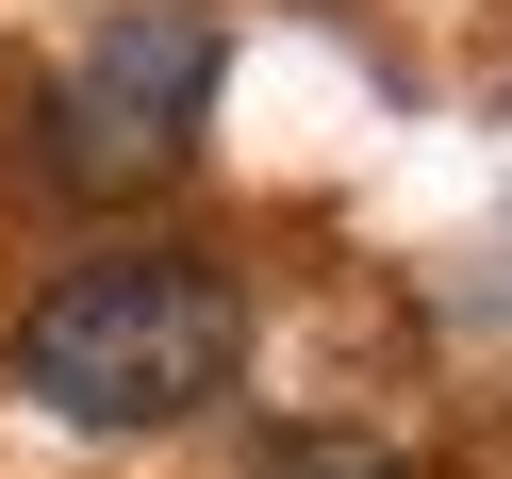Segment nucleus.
I'll use <instances>...</instances> for the list:
<instances>
[{"mask_svg": "<svg viewBox=\"0 0 512 479\" xmlns=\"http://www.w3.org/2000/svg\"><path fill=\"white\" fill-rule=\"evenodd\" d=\"M232 364H248V298L199 265V248L67 265L34 314H17V397L67 413V430H182L199 397H232Z\"/></svg>", "mask_w": 512, "mask_h": 479, "instance_id": "obj_1", "label": "nucleus"}, {"mask_svg": "<svg viewBox=\"0 0 512 479\" xmlns=\"http://www.w3.org/2000/svg\"><path fill=\"white\" fill-rule=\"evenodd\" d=\"M199 100H215V17L199 0H133L67 83H50V182L67 199H133L199 149Z\"/></svg>", "mask_w": 512, "mask_h": 479, "instance_id": "obj_2", "label": "nucleus"}]
</instances>
